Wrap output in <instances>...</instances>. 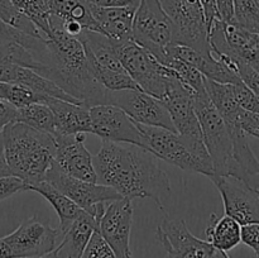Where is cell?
<instances>
[{
	"label": "cell",
	"instance_id": "6da1fadb",
	"mask_svg": "<svg viewBox=\"0 0 259 258\" xmlns=\"http://www.w3.org/2000/svg\"><path fill=\"white\" fill-rule=\"evenodd\" d=\"M51 33H24L20 45L34 60L33 70L50 78L86 108L105 104L106 89L94 77L82 42L63 30L60 19L50 15Z\"/></svg>",
	"mask_w": 259,
	"mask_h": 258
},
{
	"label": "cell",
	"instance_id": "7a4b0ae2",
	"mask_svg": "<svg viewBox=\"0 0 259 258\" xmlns=\"http://www.w3.org/2000/svg\"><path fill=\"white\" fill-rule=\"evenodd\" d=\"M99 184L113 187L123 197L153 200L166 212L172 195L168 175L148 149L131 143L103 141L94 157Z\"/></svg>",
	"mask_w": 259,
	"mask_h": 258
},
{
	"label": "cell",
	"instance_id": "3957f363",
	"mask_svg": "<svg viewBox=\"0 0 259 258\" xmlns=\"http://www.w3.org/2000/svg\"><path fill=\"white\" fill-rule=\"evenodd\" d=\"M5 157L10 172L25 182L27 189L46 181L55 162L56 138L20 121L3 128Z\"/></svg>",
	"mask_w": 259,
	"mask_h": 258
},
{
	"label": "cell",
	"instance_id": "277c9868",
	"mask_svg": "<svg viewBox=\"0 0 259 258\" xmlns=\"http://www.w3.org/2000/svg\"><path fill=\"white\" fill-rule=\"evenodd\" d=\"M192 96L194 91L181 80H176L161 101L168 110L181 141L191 152L192 156L206 168L209 174L207 177L210 179L215 175L214 164L205 146L202 129L195 111Z\"/></svg>",
	"mask_w": 259,
	"mask_h": 258
},
{
	"label": "cell",
	"instance_id": "5b68a950",
	"mask_svg": "<svg viewBox=\"0 0 259 258\" xmlns=\"http://www.w3.org/2000/svg\"><path fill=\"white\" fill-rule=\"evenodd\" d=\"M118 55L126 72L141 90L154 98L164 99L177 77L176 72L162 65L152 53L133 39L118 42Z\"/></svg>",
	"mask_w": 259,
	"mask_h": 258
},
{
	"label": "cell",
	"instance_id": "8992f818",
	"mask_svg": "<svg viewBox=\"0 0 259 258\" xmlns=\"http://www.w3.org/2000/svg\"><path fill=\"white\" fill-rule=\"evenodd\" d=\"M60 229L33 215L10 234L0 238V258H37L52 253L58 245Z\"/></svg>",
	"mask_w": 259,
	"mask_h": 258
},
{
	"label": "cell",
	"instance_id": "52a82bcc",
	"mask_svg": "<svg viewBox=\"0 0 259 258\" xmlns=\"http://www.w3.org/2000/svg\"><path fill=\"white\" fill-rule=\"evenodd\" d=\"M192 101L202 129L205 146L214 164L215 175L227 176L233 154V139L229 125L217 110L207 93L202 95L194 93Z\"/></svg>",
	"mask_w": 259,
	"mask_h": 258
},
{
	"label": "cell",
	"instance_id": "ba28073f",
	"mask_svg": "<svg viewBox=\"0 0 259 258\" xmlns=\"http://www.w3.org/2000/svg\"><path fill=\"white\" fill-rule=\"evenodd\" d=\"M174 35L175 25L159 0H142L134 15L132 39L163 62Z\"/></svg>",
	"mask_w": 259,
	"mask_h": 258
},
{
	"label": "cell",
	"instance_id": "9c48e42d",
	"mask_svg": "<svg viewBox=\"0 0 259 258\" xmlns=\"http://www.w3.org/2000/svg\"><path fill=\"white\" fill-rule=\"evenodd\" d=\"M159 3L175 25L172 45L189 46L199 52H211L201 0H159Z\"/></svg>",
	"mask_w": 259,
	"mask_h": 258
},
{
	"label": "cell",
	"instance_id": "30bf717a",
	"mask_svg": "<svg viewBox=\"0 0 259 258\" xmlns=\"http://www.w3.org/2000/svg\"><path fill=\"white\" fill-rule=\"evenodd\" d=\"M46 181L57 187L60 191L75 201L81 209L98 218V220H100L105 210V202L123 197L113 187L99 182L83 181L70 176L60 168L56 161L47 172Z\"/></svg>",
	"mask_w": 259,
	"mask_h": 258
},
{
	"label": "cell",
	"instance_id": "8fae6325",
	"mask_svg": "<svg viewBox=\"0 0 259 258\" xmlns=\"http://www.w3.org/2000/svg\"><path fill=\"white\" fill-rule=\"evenodd\" d=\"M209 42L214 56L242 60L259 71V33L217 20L209 30Z\"/></svg>",
	"mask_w": 259,
	"mask_h": 258
},
{
	"label": "cell",
	"instance_id": "7c38bea8",
	"mask_svg": "<svg viewBox=\"0 0 259 258\" xmlns=\"http://www.w3.org/2000/svg\"><path fill=\"white\" fill-rule=\"evenodd\" d=\"M105 104H111L123 109L136 123L176 132L171 115L164 104L159 99L144 93L141 89L119 91L108 90Z\"/></svg>",
	"mask_w": 259,
	"mask_h": 258
},
{
	"label": "cell",
	"instance_id": "4fadbf2b",
	"mask_svg": "<svg viewBox=\"0 0 259 258\" xmlns=\"http://www.w3.org/2000/svg\"><path fill=\"white\" fill-rule=\"evenodd\" d=\"M143 138L144 148L158 159L189 172H197L207 176V171L187 149L176 132L159 126H149L137 123Z\"/></svg>",
	"mask_w": 259,
	"mask_h": 258
},
{
	"label": "cell",
	"instance_id": "5bb4252c",
	"mask_svg": "<svg viewBox=\"0 0 259 258\" xmlns=\"http://www.w3.org/2000/svg\"><path fill=\"white\" fill-rule=\"evenodd\" d=\"M133 224V205L128 197L109 201L99 220L98 232L106 240L116 258H133L131 233Z\"/></svg>",
	"mask_w": 259,
	"mask_h": 258
},
{
	"label": "cell",
	"instance_id": "9a60e30c",
	"mask_svg": "<svg viewBox=\"0 0 259 258\" xmlns=\"http://www.w3.org/2000/svg\"><path fill=\"white\" fill-rule=\"evenodd\" d=\"M157 239L166 252V258H212L215 248L207 240L195 237L182 219L164 217L157 228Z\"/></svg>",
	"mask_w": 259,
	"mask_h": 258
},
{
	"label": "cell",
	"instance_id": "2e32d148",
	"mask_svg": "<svg viewBox=\"0 0 259 258\" xmlns=\"http://www.w3.org/2000/svg\"><path fill=\"white\" fill-rule=\"evenodd\" d=\"M91 134L100 137L103 141L131 143L143 147V138L137 123L119 106L100 104L91 106Z\"/></svg>",
	"mask_w": 259,
	"mask_h": 258
},
{
	"label": "cell",
	"instance_id": "e0dca14e",
	"mask_svg": "<svg viewBox=\"0 0 259 258\" xmlns=\"http://www.w3.org/2000/svg\"><path fill=\"white\" fill-rule=\"evenodd\" d=\"M222 195L225 214L234 218L240 225L259 224V194L244 182L229 176H212Z\"/></svg>",
	"mask_w": 259,
	"mask_h": 258
},
{
	"label": "cell",
	"instance_id": "ac0fdd59",
	"mask_svg": "<svg viewBox=\"0 0 259 258\" xmlns=\"http://www.w3.org/2000/svg\"><path fill=\"white\" fill-rule=\"evenodd\" d=\"M56 138V163L63 172L76 179L98 182L94 157L85 146V134L62 136Z\"/></svg>",
	"mask_w": 259,
	"mask_h": 258
},
{
	"label": "cell",
	"instance_id": "d6986e66",
	"mask_svg": "<svg viewBox=\"0 0 259 258\" xmlns=\"http://www.w3.org/2000/svg\"><path fill=\"white\" fill-rule=\"evenodd\" d=\"M166 57L185 61L189 65L196 67L205 77L217 82L233 83V85L243 82L239 76L230 70L223 61L215 57L212 52H199L189 46L171 45L167 47Z\"/></svg>",
	"mask_w": 259,
	"mask_h": 258
},
{
	"label": "cell",
	"instance_id": "ffe728a7",
	"mask_svg": "<svg viewBox=\"0 0 259 258\" xmlns=\"http://www.w3.org/2000/svg\"><path fill=\"white\" fill-rule=\"evenodd\" d=\"M233 139L232 162L227 176L244 182L253 190H259V159L247 141V134L239 125H229Z\"/></svg>",
	"mask_w": 259,
	"mask_h": 258
},
{
	"label": "cell",
	"instance_id": "44dd1931",
	"mask_svg": "<svg viewBox=\"0 0 259 258\" xmlns=\"http://www.w3.org/2000/svg\"><path fill=\"white\" fill-rule=\"evenodd\" d=\"M0 82L20 83L27 88L32 89L40 95L50 96V98L62 99V100L71 101L75 104H81L75 98L63 91L58 85L45 76L39 75L34 70L24 66L17 65V63H5L0 65ZM82 105V104H81Z\"/></svg>",
	"mask_w": 259,
	"mask_h": 258
},
{
	"label": "cell",
	"instance_id": "7402d4cb",
	"mask_svg": "<svg viewBox=\"0 0 259 258\" xmlns=\"http://www.w3.org/2000/svg\"><path fill=\"white\" fill-rule=\"evenodd\" d=\"M90 10L96 22L98 32L116 42L132 39V29L137 8L90 5Z\"/></svg>",
	"mask_w": 259,
	"mask_h": 258
},
{
	"label": "cell",
	"instance_id": "603a6c76",
	"mask_svg": "<svg viewBox=\"0 0 259 258\" xmlns=\"http://www.w3.org/2000/svg\"><path fill=\"white\" fill-rule=\"evenodd\" d=\"M47 105L55 114L56 132L53 137L91 133L90 108L56 98H50Z\"/></svg>",
	"mask_w": 259,
	"mask_h": 258
},
{
	"label": "cell",
	"instance_id": "cb8c5ba5",
	"mask_svg": "<svg viewBox=\"0 0 259 258\" xmlns=\"http://www.w3.org/2000/svg\"><path fill=\"white\" fill-rule=\"evenodd\" d=\"M98 228V218L83 210L76 222L63 233L60 244L51 255L53 258H81Z\"/></svg>",
	"mask_w": 259,
	"mask_h": 258
},
{
	"label": "cell",
	"instance_id": "d4e9b609",
	"mask_svg": "<svg viewBox=\"0 0 259 258\" xmlns=\"http://www.w3.org/2000/svg\"><path fill=\"white\" fill-rule=\"evenodd\" d=\"M85 51L103 67L115 71H126L118 55V42L96 30L85 29L77 35Z\"/></svg>",
	"mask_w": 259,
	"mask_h": 258
},
{
	"label": "cell",
	"instance_id": "484cf974",
	"mask_svg": "<svg viewBox=\"0 0 259 258\" xmlns=\"http://www.w3.org/2000/svg\"><path fill=\"white\" fill-rule=\"evenodd\" d=\"M27 190L38 192L52 205V207L56 210L58 218H60V228L58 229H60L61 235L82 214L83 210L75 201H72L67 195L63 194L62 191H60L57 187L53 186L48 181L38 182V184L28 187Z\"/></svg>",
	"mask_w": 259,
	"mask_h": 258
},
{
	"label": "cell",
	"instance_id": "4316f807",
	"mask_svg": "<svg viewBox=\"0 0 259 258\" xmlns=\"http://www.w3.org/2000/svg\"><path fill=\"white\" fill-rule=\"evenodd\" d=\"M242 227L243 225L229 215L218 217L217 214H211L205 234L207 242L215 249L229 252L242 243Z\"/></svg>",
	"mask_w": 259,
	"mask_h": 258
},
{
	"label": "cell",
	"instance_id": "83f0119b",
	"mask_svg": "<svg viewBox=\"0 0 259 258\" xmlns=\"http://www.w3.org/2000/svg\"><path fill=\"white\" fill-rule=\"evenodd\" d=\"M207 95L228 125H238L240 114L244 109L239 105L233 90V83H220L205 77Z\"/></svg>",
	"mask_w": 259,
	"mask_h": 258
},
{
	"label": "cell",
	"instance_id": "f1b7e54d",
	"mask_svg": "<svg viewBox=\"0 0 259 258\" xmlns=\"http://www.w3.org/2000/svg\"><path fill=\"white\" fill-rule=\"evenodd\" d=\"M15 121H20L37 131L55 136V114L47 104L35 103L18 109Z\"/></svg>",
	"mask_w": 259,
	"mask_h": 258
},
{
	"label": "cell",
	"instance_id": "f546056e",
	"mask_svg": "<svg viewBox=\"0 0 259 258\" xmlns=\"http://www.w3.org/2000/svg\"><path fill=\"white\" fill-rule=\"evenodd\" d=\"M89 65L90 70L93 72L94 77L98 80L99 83L104 86L106 90L110 91H119V90H128V89H139L136 81L133 80L131 75L126 71H115L110 68L103 67L99 65L88 52Z\"/></svg>",
	"mask_w": 259,
	"mask_h": 258
},
{
	"label": "cell",
	"instance_id": "4dcf8cb0",
	"mask_svg": "<svg viewBox=\"0 0 259 258\" xmlns=\"http://www.w3.org/2000/svg\"><path fill=\"white\" fill-rule=\"evenodd\" d=\"M0 96L17 109L24 108V106L35 103L47 104V101L50 100V96L37 94L32 89L20 85V83L10 82H0Z\"/></svg>",
	"mask_w": 259,
	"mask_h": 258
},
{
	"label": "cell",
	"instance_id": "1f68e13d",
	"mask_svg": "<svg viewBox=\"0 0 259 258\" xmlns=\"http://www.w3.org/2000/svg\"><path fill=\"white\" fill-rule=\"evenodd\" d=\"M162 65L167 66L171 70H174L176 72L177 77L185 83V85L189 86L195 94L197 95H202V94H206V88H205V76L197 70L194 66L189 65L187 62L181 60H177V58L172 57H166L164 61L162 62Z\"/></svg>",
	"mask_w": 259,
	"mask_h": 258
},
{
	"label": "cell",
	"instance_id": "d6a6232c",
	"mask_svg": "<svg viewBox=\"0 0 259 258\" xmlns=\"http://www.w3.org/2000/svg\"><path fill=\"white\" fill-rule=\"evenodd\" d=\"M12 2L23 14L27 15L37 25L45 37L50 35V0H12Z\"/></svg>",
	"mask_w": 259,
	"mask_h": 258
},
{
	"label": "cell",
	"instance_id": "836d02e7",
	"mask_svg": "<svg viewBox=\"0 0 259 258\" xmlns=\"http://www.w3.org/2000/svg\"><path fill=\"white\" fill-rule=\"evenodd\" d=\"M0 20L28 34L45 35L27 15L15 7L12 0H0Z\"/></svg>",
	"mask_w": 259,
	"mask_h": 258
},
{
	"label": "cell",
	"instance_id": "e575fe53",
	"mask_svg": "<svg viewBox=\"0 0 259 258\" xmlns=\"http://www.w3.org/2000/svg\"><path fill=\"white\" fill-rule=\"evenodd\" d=\"M235 23L240 27L259 33V0H233Z\"/></svg>",
	"mask_w": 259,
	"mask_h": 258
},
{
	"label": "cell",
	"instance_id": "d590c367",
	"mask_svg": "<svg viewBox=\"0 0 259 258\" xmlns=\"http://www.w3.org/2000/svg\"><path fill=\"white\" fill-rule=\"evenodd\" d=\"M5 63H17L24 67L33 68L34 60L29 51L25 50L17 40L0 42V65Z\"/></svg>",
	"mask_w": 259,
	"mask_h": 258
},
{
	"label": "cell",
	"instance_id": "8d00e7d4",
	"mask_svg": "<svg viewBox=\"0 0 259 258\" xmlns=\"http://www.w3.org/2000/svg\"><path fill=\"white\" fill-rule=\"evenodd\" d=\"M81 258H116L115 253L96 230Z\"/></svg>",
	"mask_w": 259,
	"mask_h": 258
},
{
	"label": "cell",
	"instance_id": "74e56055",
	"mask_svg": "<svg viewBox=\"0 0 259 258\" xmlns=\"http://www.w3.org/2000/svg\"><path fill=\"white\" fill-rule=\"evenodd\" d=\"M234 95L237 98L238 103L244 110L250 111V113L259 114V95L253 93L247 85L243 82L233 85Z\"/></svg>",
	"mask_w": 259,
	"mask_h": 258
},
{
	"label": "cell",
	"instance_id": "f35d334b",
	"mask_svg": "<svg viewBox=\"0 0 259 258\" xmlns=\"http://www.w3.org/2000/svg\"><path fill=\"white\" fill-rule=\"evenodd\" d=\"M25 190H27V185L19 177L14 175L0 177V201Z\"/></svg>",
	"mask_w": 259,
	"mask_h": 258
},
{
	"label": "cell",
	"instance_id": "ab89813d",
	"mask_svg": "<svg viewBox=\"0 0 259 258\" xmlns=\"http://www.w3.org/2000/svg\"><path fill=\"white\" fill-rule=\"evenodd\" d=\"M238 125L247 136L255 137L259 139V114L243 110L238 120Z\"/></svg>",
	"mask_w": 259,
	"mask_h": 258
},
{
	"label": "cell",
	"instance_id": "60d3db41",
	"mask_svg": "<svg viewBox=\"0 0 259 258\" xmlns=\"http://www.w3.org/2000/svg\"><path fill=\"white\" fill-rule=\"evenodd\" d=\"M242 242L249 247L259 258V224H248L242 227Z\"/></svg>",
	"mask_w": 259,
	"mask_h": 258
},
{
	"label": "cell",
	"instance_id": "b9f144b4",
	"mask_svg": "<svg viewBox=\"0 0 259 258\" xmlns=\"http://www.w3.org/2000/svg\"><path fill=\"white\" fill-rule=\"evenodd\" d=\"M17 111L18 109L15 106L4 99H0V128H4L5 125L17 120Z\"/></svg>",
	"mask_w": 259,
	"mask_h": 258
},
{
	"label": "cell",
	"instance_id": "7bdbcfd3",
	"mask_svg": "<svg viewBox=\"0 0 259 258\" xmlns=\"http://www.w3.org/2000/svg\"><path fill=\"white\" fill-rule=\"evenodd\" d=\"M220 20L224 23H235L234 2L233 0H215Z\"/></svg>",
	"mask_w": 259,
	"mask_h": 258
},
{
	"label": "cell",
	"instance_id": "ee69618b",
	"mask_svg": "<svg viewBox=\"0 0 259 258\" xmlns=\"http://www.w3.org/2000/svg\"><path fill=\"white\" fill-rule=\"evenodd\" d=\"M142 0H86V3L96 7H134L138 8Z\"/></svg>",
	"mask_w": 259,
	"mask_h": 258
},
{
	"label": "cell",
	"instance_id": "f6af8a7d",
	"mask_svg": "<svg viewBox=\"0 0 259 258\" xmlns=\"http://www.w3.org/2000/svg\"><path fill=\"white\" fill-rule=\"evenodd\" d=\"M20 34H22V30L0 20V42H12V40L18 42Z\"/></svg>",
	"mask_w": 259,
	"mask_h": 258
},
{
	"label": "cell",
	"instance_id": "bcb514c9",
	"mask_svg": "<svg viewBox=\"0 0 259 258\" xmlns=\"http://www.w3.org/2000/svg\"><path fill=\"white\" fill-rule=\"evenodd\" d=\"M9 166H8L7 157H5V147H4V138H3V133L0 132V177L10 176Z\"/></svg>",
	"mask_w": 259,
	"mask_h": 258
},
{
	"label": "cell",
	"instance_id": "7dc6e473",
	"mask_svg": "<svg viewBox=\"0 0 259 258\" xmlns=\"http://www.w3.org/2000/svg\"><path fill=\"white\" fill-rule=\"evenodd\" d=\"M212 258H230V257L228 255L227 252H223V250L217 249V250H215V254H214V257H212Z\"/></svg>",
	"mask_w": 259,
	"mask_h": 258
},
{
	"label": "cell",
	"instance_id": "c3c4849f",
	"mask_svg": "<svg viewBox=\"0 0 259 258\" xmlns=\"http://www.w3.org/2000/svg\"><path fill=\"white\" fill-rule=\"evenodd\" d=\"M37 258H53V257H52V255H51V253H50V254L43 255V257H37Z\"/></svg>",
	"mask_w": 259,
	"mask_h": 258
},
{
	"label": "cell",
	"instance_id": "681fc988",
	"mask_svg": "<svg viewBox=\"0 0 259 258\" xmlns=\"http://www.w3.org/2000/svg\"><path fill=\"white\" fill-rule=\"evenodd\" d=\"M258 194H259V190H258Z\"/></svg>",
	"mask_w": 259,
	"mask_h": 258
},
{
	"label": "cell",
	"instance_id": "f907efd6",
	"mask_svg": "<svg viewBox=\"0 0 259 258\" xmlns=\"http://www.w3.org/2000/svg\"><path fill=\"white\" fill-rule=\"evenodd\" d=\"M0 99H2V96H0Z\"/></svg>",
	"mask_w": 259,
	"mask_h": 258
}]
</instances>
